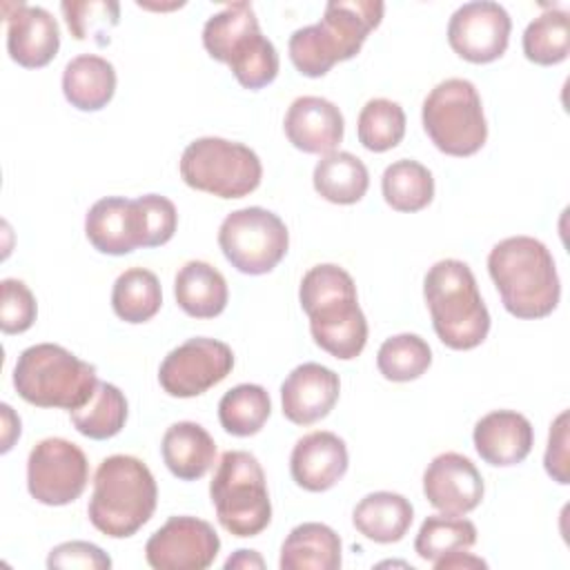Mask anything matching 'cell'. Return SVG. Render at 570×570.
Segmentation results:
<instances>
[{"label": "cell", "mask_w": 570, "mask_h": 570, "mask_svg": "<svg viewBox=\"0 0 570 570\" xmlns=\"http://www.w3.org/2000/svg\"><path fill=\"white\" fill-rule=\"evenodd\" d=\"M298 301L309 316L314 343L334 358H356L367 343V321L358 307L354 278L334 263H321L305 272Z\"/></svg>", "instance_id": "obj_1"}, {"label": "cell", "mask_w": 570, "mask_h": 570, "mask_svg": "<svg viewBox=\"0 0 570 570\" xmlns=\"http://www.w3.org/2000/svg\"><path fill=\"white\" fill-rule=\"evenodd\" d=\"M488 272L503 307L517 318H543L559 305L561 283L554 258L532 236L499 240L488 254Z\"/></svg>", "instance_id": "obj_2"}, {"label": "cell", "mask_w": 570, "mask_h": 570, "mask_svg": "<svg viewBox=\"0 0 570 570\" xmlns=\"http://www.w3.org/2000/svg\"><path fill=\"white\" fill-rule=\"evenodd\" d=\"M379 0H332L316 24L296 29L287 51L292 65L307 78L325 76L336 62L354 58L372 29L383 20Z\"/></svg>", "instance_id": "obj_3"}, {"label": "cell", "mask_w": 570, "mask_h": 570, "mask_svg": "<svg viewBox=\"0 0 570 570\" xmlns=\"http://www.w3.org/2000/svg\"><path fill=\"white\" fill-rule=\"evenodd\" d=\"M156 501L158 488L151 470L131 454H111L94 474L87 514L105 537L127 539L151 519Z\"/></svg>", "instance_id": "obj_4"}, {"label": "cell", "mask_w": 570, "mask_h": 570, "mask_svg": "<svg viewBox=\"0 0 570 570\" xmlns=\"http://www.w3.org/2000/svg\"><path fill=\"white\" fill-rule=\"evenodd\" d=\"M423 296L432 327L450 350H472L490 332V312L468 263L443 258L423 278Z\"/></svg>", "instance_id": "obj_5"}, {"label": "cell", "mask_w": 570, "mask_h": 570, "mask_svg": "<svg viewBox=\"0 0 570 570\" xmlns=\"http://www.w3.org/2000/svg\"><path fill=\"white\" fill-rule=\"evenodd\" d=\"M203 47L225 62L245 89H263L278 76V53L263 36L249 2H232L209 16L203 27Z\"/></svg>", "instance_id": "obj_6"}, {"label": "cell", "mask_w": 570, "mask_h": 570, "mask_svg": "<svg viewBox=\"0 0 570 570\" xmlns=\"http://www.w3.org/2000/svg\"><path fill=\"white\" fill-rule=\"evenodd\" d=\"M98 385L96 367L56 343H36L20 352L13 387L36 407L78 410Z\"/></svg>", "instance_id": "obj_7"}, {"label": "cell", "mask_w": 570, "mask_h": 570, "mask_svg": "<svg viewBox=\"0 0 570 570\" xmlns=\"http://www.w3.org/2000/svg\"><path fill=\"white\" fill-rule=\"evenodd\" d=\"M209 497L218 523L234 537H256L272 521V501L258 459L245 450L220 454Z\"/></svg>", "instance_id": "obj_8"}, {"label": "cell", "mask_w": 570, "mask_h": 570, "mask_svg": "<svg viewBox=\"0 0 570 570\" xmlns=\"http://www.w3.org/2000/svg\"><path fill=\"white\" fill-rule=\"evenodd\" d=\"M421 120L434 147L448 156H472L488 140L481 96L465 78L441 80L425 96Z\"/></svg>", "instance_id": "obj_9"}, {"label": "cell", "mask_w": 570, "mask_h": 570, "mask_svg": "<svg viewBox=\"0 0 570 570\" xmlns=\"http://www.w3.org/2000/svg\"><path fill=\"white\" fill-rule=\"evenodd\" d=\"M180 178L198 191L218 198H243L263 178V165L254 149L218 136L191 140L180 156Z\"/></svg>", "instance_id": "obj_10"}, {"label": "cell", "mask_w": 570, "mask_h": 570, "mask_svg": "<svg viewBox=\"0 0 570 570\" xmlns=\"http://www.w3.org/2000/svg\"><path fill=\"white\" fill-rule=\"evenodd\" d=\"M225 258L243 274L272 272L289 247V232L278 214L265 207H243L225 216L218 229Z\"/></svg>", "instance_id": "obj_11"}, {"label": "cell", "mask_w": 570, "mask_h": 570, "mask_svg": "<svg viewBox=\"0 0 570 570\" xmlns=\"http://www.w3.org/2000/svg\"><path fill=\"white\" fill-rule=\"evenodd\" d=\"M89 481L85 452L60 436L36 443L27 459L29 494L45 505H67L76 501Z\"/></svg>", "instance_id": "obj_12"}, {"label": "cell", "mask_w": 570, "mask_h": 570, "mask_svg": "<svg viewBox=\"0 0 570 570\" xmlns=\"http://www.w3.org/2000/svg\"><path fill=\"white\" fill-rule=\"evenodd\" d=\"M234 367V352L227 343L196 336L174 347L160 363L158 383L176 399H191L218 385Z\"/></svg>", "instance_id": "obj_13"}, {"label": "cell", "mask_w": 570, "mask_h": 570, "mask_svg": "<svg viewBox=\"0 0 570 570\" xmlns=\"http://www.w3.org/2000/svg\"><path fill=\"white\" fill-rule=\"evenodd\" d=\"M220 539L212 523L196 517H169L145 543L154 570H205L214 563Z\"/></svg>", "instance_id": "obj_14"}, {"label": "cell", "mask_w": 570, "mask_h": 570, "mask_svg": "<svg viewBox=\"0 0 570 570\" xmlns=\"http://www.w3.org/2000/svg\"><path fill=\"white\" fill-rule=\"evenodd\" d=\"M512 31L510 13L492 0L461 4L448 22V42L463 60L485 65L501 58Z\"/></svg>", "instance_id": "obj_15"}, {"label": "cell", "mask_w": 570, "mask_h": 570, "mask_svg": "<svg viewBox=\"0 0 570 570\" xmlns=\"http://www.w3.org/2000/svg\"><path fill=\"white\" fill-rule=\"evenodd\" d=\"M483 476L476 465L459 454L443 452L423 472V494L443 514L463 517L483 499Z\"/></svg>", "instance_id": "obj_16"}, {"label": "cell", "mask_w": 570, "mask_h": 570, "mask_svg": "<svg viewBox=\"0 0 570 570\" xmlns=\"http://www.w3.org/2000/svg\"><path fill=\"white\" fill-rule=\"evenodd\" d=\"M7 51L13 62L27 69L49 65L60 49V29L45 7L24 2L4 4Z\"/></svg>", "instance_id": "obj_17"}, {"label": "cell", "mask_w": 570, "mask_h": 570, "mask_svg": "<svg viewBox=\"0 0 570 570\" xmlns=\"http://www.w3.org/2000/svg\"><path fill=\"white\" fill-rule=\"evenodd\" d=\"M87 240L100 254L122 256L145 247V225L138 198L107 196L96 200L85 216Z\"/></svg>", "instance_id": "obj_18"}, {"label": "cell", "mask_w": 570, "mask_h": 570, "mask_svg": "<svg viewBox=\"0 0 570 570\" xmlns=\"http://www.w3.org/2000/svg\"><path fill=\"white\" fill-rule=\"evenodd\" d=\"M338 374L321 363L296 365L281 385V403L287 421L312 425L325 419L338 401Z\"/></svg>", "instance_id": "obj_19"}, {"label": "cell", "mask_w": 570, "mask_h": 570, "mask_svg": "<svg viewBox=\"0 0 570 570\" xmlns=\"http://www.w3.org/2000/svg\"><path fill=\"white\" fill-rule=\"evenodd\" d=\"M347 463L345 441L334 432L316 430L296 441L289 456V472L298 488L325 492L345 476Z\"/></svg>", "instance_id": "obj_20"}, {"label": "cell", "mask_w": 570, "mask_h": 570, "mask_svg": "<svg viewBox=\"0 0 570 570\" xmlns=\"http://www.w3.org/2000/svg\"><path fill=\"white\" fill-rule=\"evenodd\" d=\"M287 140L305 154H332L343 140V114L341 109L321 96L296 98L285 114Z\"/></svg>", "instance_id": "obj_21"}, {"label": "cell", "mask_w": 570, "mask_h": 570, "mask_svg": "<svg viewBox=\"0 0 570 570\" xmlns=\"http://www.w3.org/2000/svg\"><path fill=\"white\" fill-rule=\"evenodd\" d=\"M479 456L497 468L521 463L534 443L532 423L514 410H494L481 416L472 432Z\"/></svg>", "instance_id": "obj_22"}, {"label": "cell", "mask_w": 570, "mask_h": 570, "mask_svg": "<svg viewBox=\"0 0 570 570\" xmlns=\"http://www.w3.org/2000/svg\"><path fill=\"white\" fill-rule=\"evenodd\" d=\"M160 454L176 479L196 481L214 465L216 443L200 423L178 421L165 430Z\"/></svg>", "instance_id": "obj_23"}, {"label": "cell", "mask_w": 570, "mask_h": 570, "mask_svg": "<svg viewBox=\"0 0 570 570\" xmlns=\"http://www.w3.org/2000/svg\"><path fill=\"white\" fill-rule=\"evenodd\" d=\"M343 543L325 523L307 521L285 537L281 546V570H338Z\"/></svg>", "instance_id": "obj_24"}, {"label": "cell", "mask_w": 570, "mask_h": 570, "mask_svg": "<svg viewBox=\"0 0 570 570\" xmlns=\"http://www.w3.org/2000/svg\"><path fill=\"white\" fill-rule=\"evenodd\" d=\"M116 91L114 65L96 53H80L65 65L62 94L67 102L80 111H98L107 107Z\"/></svg>", "instance_id": "obj_25"}, {"label": "cell", "mask_w": 570, "mask_h": 570, "mask_svg": "<svg viewBox=\"0 0 570 570\" xmlns=\"http://www.w3.org/2000/svg\"><path fill=\"white\" fill-rule=\"evenodd\" d=\"M178 307L194 318H214L227 307L229 289L225 276L205 261H187L174 278Z\"/></svg>", "instance_id": "obj_26"}, {"label": "cell", "mask_w": 570, "mask_h": 570, "mask_svg": "<svg viewBox=\"0 0 570 570\" xmlns=\"http://www.w3.org/2000/svg\"><path fill=\"white\" fill-rule=\"evenodd\" d=\"M414 519L412 503L396 492H370L365 494L354 512V528L374 543H396L405 537Z\"/></svg>", "instance_id": "obj_27"}, {"label": "cell", "mask_w": 570, "mask_h": 570, "mask_svg": "<svg viewBox=\"0 0 570 570\" xmlns=\"http://www.w3.org/2000/svg\"><path fill=\"white\" fill-rule=\"evenodd\" d=\"M312 180L321 198L334 205H354L365 196L370 174L358 156L350 151H332L316 163Z\"/></svg>", "instance_id": "obj_28"}, {"label": "cell", "mask_w": 570, "mask_h": 570, "mask_svg": "<svg viewBox=\"0 0 570 570\" xmlns=\"http://www.w3.org/2000/svg\"><path fill=\"white\" fill-rule=\"evenodd\" d=\"M385 203L396 212H421L434 198L432 171L412 158L394 160L381 176Z\"/></svg>", "instance_id": "obj_29"}, {"label": "cell", "mask_w": 570, "mask_h": 570, "mask_svg": "<svg viewBox=\"0 0 570 570\" xmlns=\"http://www.w3.org/2000/svg\"><path fill=\"white\" fill-rule=\"evenodd\" d=\"M163 292L158 276L145 267L125 269L111 289V307L125 323H145L158 314Z\"/></svg>", "instance_id": "obj_30"}, {"label": "cell", "mask_w": 570, "mask_h": 570, "mask_svg": "<svg viewBox=\"0 0 570 570\" xmlns=\"http://www.w3.org/2000/svg\"><path fill=\"white\" fill-rule=\"evenodd\" d=\"M73 428L94 441H105L116 436L127 421V399L111 385L98 381L94 394L85 405L69 412Z\"/></svg>", "instance_id": "obj_31"}, {"label": "cell", "mask_w": 570, "mask_h": 570, "mask_svg": "<svg viewBox=\"0 0 570 570\" xmlns=\"http://www.w3.org/2000/svg\"><path fill=\"white\" fill-rule=\"evenodd\" d=\"M272 414V401L263 385L240 383L218 401V421L234 436H252L263 430Z\"/></svg>", "instance_id": "obj_32"}, {"label": "cell", "mask_w": 570, "mask_h": 570, "mask_svg": "<svg viewBox=\"0 0 570 570\" xmlns=\"http://www.w3.org/2000/svg\"><path fill=\"white\" fill-rule=\"evenodd\" d=\"M476 543V528L470 519L452 514H430L414 539V552L423 561H439L452 552L470 550Z\"/></svg>", "instance_id": "obj_33"}, {"label": "cell", "mask_w": 570, "mask_h": 570, "mask_svg": "<svg viewBox=\"0 0 570 570\" xmlns=\"http://www.w3.org/2000/svg\"><path fill=\"white\" fill-rule=\"evenodd\" d=\"M570 51V20L566 11L548 9L523 31V53L534 65H559Z\"/></svg>", "instance_id": "obj_34"}, {"label": "cell", "mask_w": 570, "mask_h": 570, "mask_svg": "<svg viewBox=\"0 0 570 570\" xmlns=\"http://www.w3.org/2000/svg\"><path fill=\"white\" fill-rule=\"evenodd\" d=\"M432 350L419 334H396L383 341L376 354V367L387 381L407 383L428 372Z\"/></svg>", "instance_id": "obj_35"}, {"label": "cell", "mask_w": 570, "mask_h": 570, "mask_svg": "<svg viewBox=\"0 0 570 570\" xmlns=\"http://www.w3.org/2000/svg\"><path fill=\"white\" fill-rule=\"evenodd\" d=\"M358 142L370 151H387L405 136V111L399 102L387 98H372L358 114Z\"/></svg>", "instance_id": "obj_36"}, {"label": "cell", "mask_w": 570, "mask_h": 570, "mask_svg": "<svg viewBox=\"0 0 570 570\" xmlns=\"http://www.w3.org/2000/svg\"><path fill=\"white\" fill-rule=\"evenodd\" d=\"M65 22L76 40H94L98 45L109 42V31L118 24L120 4L114 0L89 2H60Z\"/></svg>", "instance_id": "obj_37"}, {"label": "cell", "mask_w": 570, "mask_h": 570, "mask_svg": "<svg viewBox=\"0 0 570 570\" xmlns=\"http://www.w3.org/2000/svg\"><path fill=\"white\" fill-rule=\"evenodd\" d=\"M38 314L36 296L18 278H4L0 283V327L4 334L27 332Z\"/></svg>", "instance_id": "obj_38"}, {"label": "cell", "mask_w": 570, "mask_h": 570, "mask_svg": "<svg viewBox=\"0 0 570 570\" xmlns=\"http://www.w3.org/2000/svg\"><path fill=\"white\" fill-rule=\"evenodd\" d=\"M138 205L142 209L145 247H160V245L169 243L178 227L176 205L160 194L138 196Z\"/></svg>", "instance_id": "obj_39"}, {"label": "cell", "mask_w": 570, "mask_h": 570, "mask_svg": "<svg viewBox=\"0 0 570 570\" xmlns=\"http://www.w3.org/2000/svg\"><path fill=\"white\" fill-rule=\"evenodd\" d=\"M47 568H82V570H107L111 559L102 548L89 541H67L56 546L47 557Z\"/></svg>", "instance_id": "obj_40"}, {"label": "cell", "mask_w": 570, "mask_h": 570, "mask_svg": "<svg viewBox=\"0 0 570 570\" xmlns=\"http://www.w3.org/2000/svg\"><path fill=\"white\" fill-rule=\"evenodd\" d=\"M546 472L561 485L568 483V412L563 410L550 425L548 448H546Z\"/></svg>", "instance_id": "obj_41"}, {"label": "cell", "mask_w": 570, "mask_h": 570, "mask_svg": "<svg viewBox=\"0 0 570 570\" xmlns=\"http://www.w3.org/2000/svg\"><path fill=\"white\" fill-rule=\"evenodd\" d=\"M432 566H434V570H452V568H485L488 563L481 557L470 554L468 550H459V552H452V554L434 561Z\"/></svg>", "instance_id": "obj_42"}, {"label": "cell", "mask_w": 570, "mask_h": 570, "mask_svg": "<svg viewBox=\"0 0 570 570\" xmlns=\"http://www.w3.org/2000/svg\"><path fill=\"white\" fill-rule=\"evenodd\" d=\"M0 410H2V425H4V430H2L4 432L2 434V452H9L11 443L20 436V419L13 414V410L7 403H2Z\"/></svg>", "instance_id": "obj_43"}, {"label": "cell", "mask_w": 570, "mask_h": 570, "mask_svg": "<svg viewBox=\"0 0 570 570\" xmlns=\"http://www.w3.org/2000/svg\"><path fill=\"white\" fill-rule=\"evenodd\" d=\"M265 561L261 559V554L256 550H236V554H232L225 561V568H263Z\"/></svg>", "instance_id": "obj_44"}]
</instances>
